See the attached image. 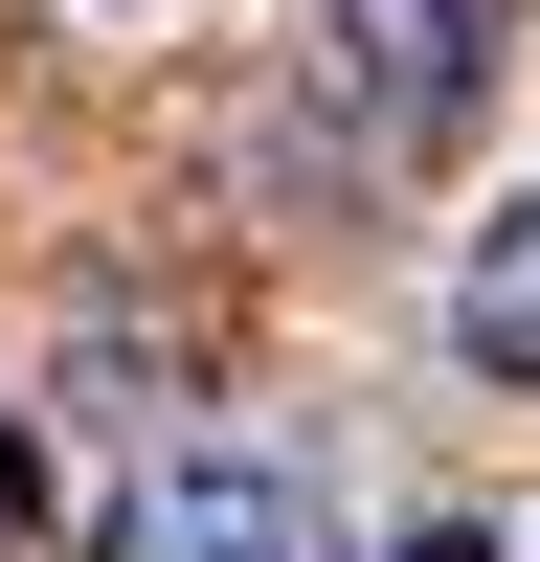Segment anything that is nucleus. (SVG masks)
I'll return each mask as SVG.
<instances>
[{
    "label": "nucleus",
    "instance_id": "nucleus-1",
    "mask_svg": "<svg viewBox=\"0 0 540 562\" xmlns=\"http://www.w3.org/2000/svg\"><path fill=\"white\" fill-rule=\"evenodd\" d=\"M495 45H518V0H315V90H338L383 158H428V135L473 113Z\"/></svg>",
    "mask_w": 540,
    "mask_h": 562
},
{
    "label": "nucleus",
    "instance_id": "nucleus-2",
    "mask_svg": "<svg viewBox=\"0 0 540 562\" xmlns=\"http://www.w3.org/2000/svg\"><path fill=\"white\" fill-rule=\"evenodd\" d=\"M113 562H315V540H293V495H270V473H225V450H180V473H135Z\"/></svg>",
    "mask_w": 540,
    "mask_h": 562
},
{
    "label": "nucleus",
    "instance_id": "nucleus-3",
    "mask_svg": "<svg viewBox=\"0 0 540 562\" xmlns=\"http://www.w3.org/2000/svg\"><path fill=\"white\" fill-rule=\"evenodd\" d=\"M450 338H473L495 383H540V203H495L473 248H450Z\"/></svg>",
    "mask_w": 540,
    "mask_h": 562
},
{
    "label": "nucleus",
    "instance_id": "nucleus-4",
    "mask_svg": "<svg viewBox=\"0 0 540 562\" xmlns=\"http://www.w3.org/2000/svg\"><path fill=\"white\" fill-rule=\"evenodd\" d=\"M405 562H495V540H405Z\"/></svg>",
    "mask_w": 540,
    "mask_h": 562
}]
</instances>
